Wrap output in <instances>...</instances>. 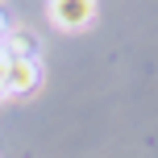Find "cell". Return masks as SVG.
Masks as SVG:
<instances>
[{
    "mask_svg": "<svg viewBox=\"0 0 158 158\" xmlns=\"http://www.w3.org/2000/svg\"><path fill=\"white\" fill-rule=\"evenodd\" d=\"M96 17V0H50V21L58 29H83Z\"/></svg>",
    "mask_w": 158,
    "mask_h": 158,
    "instance_id": "6da1fadb",
    "label": "cell"
},
{
    "mask_svg": "<svg viewBox=\"0 0 158 158\" xmlns=\"http://www.w3.org/2000/svg\"><path fill=\"white\" fill-rule=\"evenodd\" d=\"M4 96H25L38 87V58H8L4 67Z\"/></svg>",
    "mask_w": 158,
    "mask_h": 158,
    "instance_id": "7a4b0ae2",
    "label": "cell"
},
{
    "mask_svg": "<svg viewBox=\"0 0 158 158\" xmlns=\"http://www.w3.org/2000/svg\"><path fill=\"white\" fill-rule=\"evenodd\" d=\"M4 46H8V58H33L38 54V42H33V33H25V29H8Z\"/></svg>",
    "mask_w": 158,
    "mask_h": 158,
    "instance_id": "3957f363",
    "label": "cell"
},
{
    "mask_svg": "<svg viewBox=\"0 0 158 158\" xmlns=\"http://www.w3.org/2000/svg\"><path fill=\"white\" fill-rule=\"evenodd\" d=\"M4 33H8V21H4V13H0V42H4Z\"/></svg>",
    "mask_w": 158,
    "mask_h": 158,
    "instance_id": "277c9868",
    "label": "cell"
},
{
    "mask_svg": "<svg viewBox=\"0 0 158 158\" xmlns=\"http://www.w3.org/2000/svg\"><path fill=\"white\" fill-rule=\"evenodd\" d=\"M0 100H4V83H0Z\"/></svg>",
    "mask_w": 158,
    "mask_h": 158,
    "instance_id": "5b68a950",
    "label": "cell"
}]
</instances>
